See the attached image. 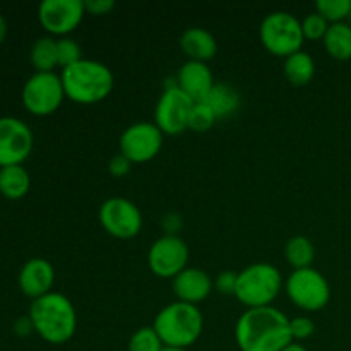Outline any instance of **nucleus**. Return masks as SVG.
<instances>
[{"label": "nucleus", "mask_w": 351, "mask_h": 351, "mask_svg": "<svg viewBox=\"0 0 351 351\" xmlns=\"http://www.w3.org/2000/svg\"><path fill=\"white\" fill-rule=\"evenodd\" d=\"M29 58L36 72H53L58 65L57 40L51 36L38 38L31 47Z\"/></svg>", "instance_id": "nucleus-23"}, {"label": "nucleus", "mask_w": 351, "mask_h": 351, "mask_svg": "<svg viewBox=\"0 0 351 351\" xmlns=\"http://www.w3.org/2000/svg\"><path fill=\"white\" fill-rule=\"evenodd\" d=\"M153 328L165 346L187 350L201 338L204 315L197 305L180 300L171 302L158 312Z\"/></svg>", "instance_id": "nucleus-4"}, {"label": "nucleus", "mask_w": 351, "mask_h": 351, "mask_svg": "<svg viewBox=\"0 0 351 351\" xmlns=\"http://www.w3.org/2000/svg\"><path fill=\"white\" fill-rule=\"evenodd\" d=\"M65 96L75 103L91 105L110 96L113 89V72L106 64L82 58L60 72Z\"/></svg>", "instance_id": "nucleus-3"}, {"label": "nucleus", "mask_w": 351, "mask_h": 351, "mask_svg": "<svg viewBox=\"0 0 351 351\" xmlns=\"http://www.w3.org/2000/svg\"><path fill=\"white\" fill-rule=\"evenodd\" d=\"M315 9L329 24L343 23L350 17L351 0H317Z\"/></svg>", "instance_id": "nucleus-26"}, {"label": "nucleus", "mask_w": 351, "mask_h": 351, "mask_svg": "<svg viewBox=\"0 0 351 351\" xmlns=\"http://www.w3.org/2000/svg\"><path fill=\"white\" fill-rule=\"evenodd\" d=\"M163 147V132L154 122L130 123L120 136V153L132 163H144L156 156Z\"/></svg>", "instance_id": "nucleus-13"}, {"label": "nucleus", "mask_w": 351, "mask_h": 351, "mask_svg": "<svg viewBox=\"0 0 351 351\" xmlns=\"http://www.w3.org/2000/svg\"><path fill=\"white\" fill-rule=\"evenodd\" d=\"M290 329H291V336H293V341L298 339H307L314 335L315 331V324L311 317H305V315H300V317L290 319Z\"/></svg>", "instance_id": "nucleus-30"}, {"label": "nucleus", "mask_w": 351, "mask_h": 351, "mask_svg": "<svg viewBox=\"0 0 351 351\" xmlns=\"http://www.w3.org/2000/svg\"><path fill=\"white\" fill-rule=\"evenodd\" d=\"M194 101L175 84H168L154 108V123L163 134H180L189 129Z\"/></svg>", "instance_id": "nucleus-9"}, {"label": "nucleus", "mask_w": 351, "mask_h": 351, "mask_svg": "<svg viewBox=\"0 0 351 351\" xmlns=\"http://www.w3.org/2000/svg\"><path fill=\"white\" fill-rule=\"evenodd\" d=\"M31 177L23 165L0 168V194L7 199H23L29 192Z\"/></svg>", "instance_id": "nucleus-20"}, {"label": "nucleus", "mask_w": 351, "mask_h": 351, "mask_svg": "<svg viewBox=\"0 0 351 351\" xmlns=\"http://www.w3.org/2000/svg\"><path fill=\"white\" fill-rule=\"evenodd\" d=\"M33 130L16 117H0V168L23 165L33 151Z\"/></svg>", "instance_id": "nucleus-12"}, {"label": "nucleus", "mask_w": 351, "mask_h": 351, "mask_svg": "<svg viewBox=\"0 0 351 351\" xmlns=\"http://www.w3.org/2000/svg\"><path fill=\"white\" fill-rule=\"evenodd\" d=\"M14 331H16V335H19V336H27L29 332H33L34 328H33V322H31L29 315L17 319V321L14 322Z\"/></svg>", "instance_id": "nucleus-35"}, {"label": "nucleus", "mask_w": 351, "mask_h": 351, "mask_svg": "<svg viewBox=\"0 0 351 351\" xmlns=\"http://www.w3.org/2000/svg\"><path fill=\"white\" fill-rule=\"evenodd\" d=\"M165 345L153 326L139 328L129 339V351H163Z\"/></svg>", "instance_id": "nucleus-25"}, {"label": "nucleus", "mask_w": 351, "mask_h": 351, "mask_svg": "<svg viewBox=\"0 0 351 351\" xmlns=\"http://www.w3.org/2000/svg\"><path fill=\"white\" fill-rule=\"evenodd\" d=\"M29 319L34 332L51 345H64L77 329V314L71 298L58 291H50L31 302Z\"/></svg>", "instance_id": "nucleus-2"}, {"label": "nucleus", "mask_w": 351, "mask_h": 351, "mask_svg": "<svg viewBox=\"0 0 351 351\" xmlns=\"http://www.w3.org/2000/svg\"><path fill=\"white\" fill-rule=\"evenodd\" d=\"M348 19H350V24H351V12H350V17H348Z\"/></svg>", "instance_id": "nucleus-39"}, {"label": "nucleus", "mask_w": 351, "mask_h": 351, "mask_svg": "<svg viewBox=\"0 0 351 351\" xmlns=\"http://www.w3.org/2000/svg\"><path fill=\"white\" fill-rule=\"evenodd\" d=\"M216 120L218 119L208 101H194L191 119H189V129L195 130V132H206L215 125Z\"/></svg>", "instance_id": "nucleus-27"}, {"label": "nucleus", "mask_w": 351, "mask_h": 351, "mask_svg": "<svg viewBox=\"0 0 351 351\" xmlns=\"http://www.w3.org/2000/svg\"><path fill=\"white\" fill-rule=\"evenodd\" d=\"M163 351H187L185 348H171V346H165Z\"/></svg>", "instance_id": "nucleus-38"}, {"label": "nucleus", "mask_w": 351, "mask_h": 351, "mask_svg": "<svg viewBox=\"0 0 351 351\" xmlns=\"http://www.w3.org/2000/svg\"><path fill=\"white\" fill-rule=\"evenodd\" d=\"M182 226V219L177 213H170L163 218V228L167 230V235H177Z\"/></svg>", "instance_id": "nucleus-34"}, {"label": "nucleus", "mask_w": 351, "mask_h": 351, "mask_svg": "<svg viewBox=\"0 0 351 351\" xmlns=\"http://www.w3.org/2000/svg\"><path fill=\"white\" fill-rule=\"evenodd\" d=\"M259 36L266 50L278 57H290L295 51L302 50L305 40L302 21L287 10L267 14L261 23Z\"/></svg>", "instance_id": "nucleus-6"}, {"label": "nucleus", "mask_w": 351, "mask_h": 351, "mask_svg": "<svg viewBox=\"0 0 351 351\" xmlns=\"http://www.w3.org/2000/svg\"><path fill=\"white\" fill-rule=\"evenodd\" d=\"M287 293L297 307L307 312L321 311L331 300L329 281L314 267L293 269L287 280Z\"/></svg>", "instance_id": "nucleus-7"}, {"label": "nucleus", "mask_w": 351, "mask_h": 351, "mask_svg": "<svg viewBox=\"0 0 351 351\" xmlns=\"http://www.w3.org/2000/svg\"><path fill=\"white\" fill-rule=\"evenodd\" d=\"M132 168V161L122 153H117L115 156H112V160L108 161V171L113 177H125L127 173Z\"/></svg>", "instance_id": "nucleus-32"}, {"label": "nucleus", "mask_w": 351, "mask_h": 351, "mask_svg": "<svg viewBox=\"0 0 351 351\" xmlns=\"http://www.w3.org/2000/svg\"><path fill=\"white\" fill-rule=\"evenodd\" d=\"M64 98L62 77L55 72H34L23 86V105L33 115H51L57 112Z\"/></svg>", "instance_id": "nucleus-8"}, {"label": "nucleus", "mask_w": 351, "mask_h": 351, "mask_svg": "<svg viewBox=\"0 0 351 351\" xmlns=\"http://www.w3.org/2000/svg\"><path fill=\"white\" fill-rule=\"evenodd\" d=\"M17 283L26 297L36 300L51 291V287L55 283L53 266L50 261L43 259V257H33L23 264L19 276H17Z\"/></svg>", "instance_id": "nucleus-15"}, {"label": "nucleus", "mask_w": 351, "mask_h": 351, "mask_svg": "<svg viewBox=\"0 0 351 351\" xmlns=\"http://www.w3.org/2000/svg\"><path fill=\"white\" fill-rule=\"evenodd\" d=\"M283 288L280 269L269 263H254L243 267L237 278L235 297L247 308L273 305L274 298Z\"/></svg>", "instance_id": "nucleus-5"}, {"label": "nucleus", "mask_w": 351, "mask_h": 351, "mask_svg": "<svg viewBox=\"0 0 351 351\" xmlns=\"http://www.w3.org/2000/svg\"><path fill=\"white\" fill-rule=\"evenodd\" d=\"M302 29H304V36L308 40H321V38L324 40L329 29V23L319 12H312L304 17Z\"/></svg>", "instance_id": "nucleus-29"}, {"label": "nucleus", "mask_w": 351, "mask_h": 351, "mask_svg": "<svg viewBox=\"0 0 351 351\" xmlns=\"http://www.w3.org/2000/svg\"><path fill=\"white\" fill-rule=\"evenodd\" d=\"M281 351H308L307 348H305L304 345H300V343H290V345L287 346V348L285 350H281Z\"/></svg>", "instance_id": "nucleus-37"}, {"label": "nucleus", "mask_w": 351, "mask_h": 351, "mask_svg": "<svg viewBox=\"0 0 351 351\" xmlns=\"http://www.w3.org/2000/svg\"><path fill=\"white\" fill-rule=\"evenodd\" d=\"M215 288V281L206 271L199 267H185L180 274L173 278V291L180 302L197 305L206 300Z\"/></svg>", "instance_id": "nucleus-17"}, {"label": "nucleus", "mask_w": 351, "mask_h": 351, "mask_svg": "<svg viewBox=\"0 0 351 351\" xmlns=\"http://www.w3.org/2000/svg\"><path fill=\"white\" fill-rule=\"evenodd\" d=\"M285 256L288 263L295 269H304V267H312V261L315 257V247L312 240L305 235H295L285 245Z\"/></svg>", "instance_id": "nucleus-24"}, {"label": "nucleus", "mask_w": 351, "mask_h": 351, "mask_svg": "<svg viewBox=\"0 0 351 351\" xmlns=\"http://www.w3.org/2000/svg\"><path fill=\"white\" fill-rule=\"evenodd\" d=\"M57 51H58V65L62 69L69 67V65L75 64V62L82 60L81 47L75 40L69 36H62L57 40Z\"/></svg>", "instance_id": "nucleus-28"}, {"label": "nucleus", "mask_w": 351, "mask_h": 351, "mask_svg": "<svg viewBox=\"0 0 351 351\" xmlns=\"http://www.w3.org/2000/svg\"><path fill=\"white\" fill-rule=\"evenodd\" d=\"M285 75L295 86H305L315 74V62L311 53L298 50L285 60Z\"/></svg>", "instance_id": "nucleus-22"}, {"label": "nucleus", "mask_w": 351, "mask_h": 351, "mask_svg": "<svg viewBox=\"0 0 351 351\" xmlns=\"http://www.w3.org/2000/svg\"><path fill=\"white\" fill-rule=\"evenodd\" d=\"M324 47L328 53L336 60H350L351 58V24L343 23L329 24L324 36Z\"/></svg>", "instance_id": "nucleus-21"}, {"label": "nucleus", "mask_w": 351, "mask_h": 351, "mask_svg": "<svg viewBox=\"0 0 351 351\" xmlns=\"http://www.w3.org/2000/svg\"><path fill=\"white\" fill-rule=\"evenodd\" d=\"M237 278H239V273H235V271H223V273H219L218 278L215 280V287L218 288V291H221V293L235 295Z\"/></svg>", "instance_id": "nucleus-31"}, {"label": "nucleus", "mask_w": 351, "mask_h": 351, "mask_svg": "<svg viewBox=\"0 0 351 351\" xmlns=\"http://www.w3.org/2000/svg\"><path fill=\"white\" fill-rule=\"evenodd\" d=\"M237 345L242 351H281L293 343L290 319L280 308H247L235 326Z\"/></svg>", "instance_id": "nucleus-1"}, {"label": "nucleus", "mask_w": 351, "mask_h": 351, "mask_svg": "<svg viewBox=\"0 0 351 351\" xmlns=\"http://www.w3.org/2000/svg\"><path fill=\"white\" fill-rule=\"evenodd\" d=\"M177 86L192 101H204L215 86V77L206 62L187 60L178 71Z\"/></svg>", "instance_id": "nucleus-16"}, {"label": "nucleus", "mask_w": 351, "mask_h": 351, "mask_svg": "<svg viewBox=\"0 0 351 351\" xmlns=\"http://www.w3.org/2000/svg\"><path fill=\"white\" fill-rule=\"evenodd\" d=\"M180 47L189 57V60L208 62L218 51V41L211 31L201 26H194L182 33Z\"/></svg>", "instance_id": "nucleus-18"}, {"label": "nucleus", "mask_w": 351, "mask_h": 351, "mask_svg": "<svg viewBox=\"0 0 351 351\" xmlns=\"http://www.w3.org/2000/svg\"><path fill=\"white\" fill-rule=\"evenodd\" d=\"M189 247L178 235H161L153 242L147 252L149 269L160 278H171L187 267Z\"/></svg>", "instance_id": "nucleus-11"}, {"label": "nucleus", "mask_w": 351, "mask_h": 351, "mask_svg": "<svg viewBox=\"0 0 351 351\" xmlns=\"http://www.w3.org/2000/svg\"><path fill=\"white\" fill-rule=\"evenodd\" d=\"M113 7H115V0H84L86 12L96 14V16L112 12Z\"/></svg>", "instance_id": "nucleus-33"}, {"label": "nucleus", "mask_w": 351, "mask_h": 351, "mask_svg": "<svg viewBox=\"0 0 351 351\" xmlns=\"http://www.w3.org/2000/svg\"><path fill=\"white\" fill-rule=\"evenodd\" d=\"M84 12V0H43L38 19L50 34L65 36L81 24Z\"/></svg>", "instance_id": "nucleus-14"}, {"label": "nucleus", "mask_w": 351, "mask_h": 351, "mask_svg": "<svg viewBox=\"0 0 351 351\" xmlns=\"http://www.w3.org/2000/svg\"><path fill=\"white\" fill-rule=\"evenodd\" d=\"M99 223L117 239H134L143 228V215L130 199L108 197L99 206Z\"/></svg>", "instance_id": "nucleus-10"}, {"label": "nucleus", "mask_w": 351, "mask_h": 351, "mask_svg": "<svg viewBox=\"0 0 351 351\" xmlns=\"http://www.w3.org/2000/svg\"><path fill=\"white\" fill-rule=\"evenodd\" d=\"M7 31H9V26H7V19L2 12H0V43L5 40Z\"/></svg>", "instance_id": "nucleus-36"}, {"label": "nucleus", "mask_w": 351, "mask_h": 351, "mask_svg": "<svg viewBox=\"0 0 351 351\" xmlns=\"http://www.w3.org/2000/svg\"><path fill=\"white\" fill-rule=\"evenodd\" d=\"M204 101H208V105L211 106L216 119L223 120L239 112L240 105H242V96H240L239 89L235 86H232L230 82L219 81L215 82Z\"/></svg>", "instance_id": "nucleus-19"}]
</instances>
